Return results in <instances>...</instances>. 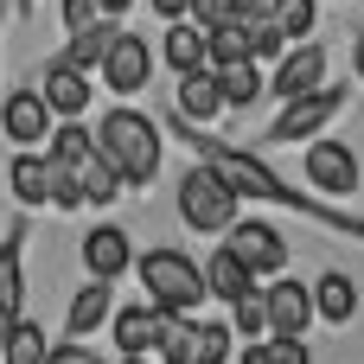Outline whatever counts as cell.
I'll return each instance as SVG.
<instances>
[{"label":"cell","mask_w":364,"mask_h":364,"mask_svg":"<svg viewBox=\"0 0 364 364\" xmlns=\"http://www.w3.org/2000/svg\"><path fill=\"white\" fill-rule=\"evenodd\" d=\"M205 282H211V301H224V307H237L243 294H256V269H250L230 243H218V250L205 256Z\"/></svg>","instance_id":"e0dca14e"},{"label":"cell","mask_w":364,"mask_h":364,"mask_svg":"<svg viewBox=\"0 0 364 364\" xmlns=\"http://www.w3.org/2000/svg\"><path fill=\"white\" fill-rule=\"evenodd\" d=\"M224 243H230V250H237L256 275H282V269H288V237H282L275 224H262V218H250V224L237 218Z\"/></svg>","instance_id":"8fae6325"},{"label":"cell","mask_w":364,"mask_h":364,"mask_svg":"<svg viewBox=\"0 0 364 364\" xmlns=\"http://www.w3.org/2000/svg\"><path fill=\"white\" fill-rule=\"evenodd\" d=\"M301 186H307V192H320V198H352V192L364 186L358 147H346V141L320 134V141L307 147V160H301Z\"/></svg>","instance_id":"5b68a950"},{"label":"cell","mask_w":364,"mask_h":364,"mask_svg":"<svg viewBox=\"0 0 364 364\" xmlns=\"http://www.w3.org/2000/svg\"><path fill=\"white\" fill-rule=\"evenodd\" d=\"M45 358H51L45 326H38V320H19V326L6 333V352H0V364H45Z\"/></svg>","instance_id":"4316f807"},{"label":"cell","mask_w":364,"mask_h":364,"mask_svg":"<svg viewBox=\"0 0 364 364\" xmlns=\"http://www.w3.org/2000/svg\"><path fill=\"white\" fill-rule=\"evenodd\" d=\"M230 326L243 333V346H250V339H275V314H269V288L243 294V301L230 307Z\"/></svg>","instance_id":"d4e9b609"},{"label":"cell","mask_w":364,"mask_h":364,"mask_svg":"<svg viewBox=\"0 0 364 364\" xmlns=\"http://www.w3.org/2000/svg\"><path fill=\"white\" fill-rule=\"evenodd\" d=\"M237 186L211 166V160H198L192 173H179V218L192 224V230H205V237H230V224H237Z\"/></svg>","instance_id":"3957f363"},{"label":"cell","mask_w":364,"mask_h":364,"mask_svg":"<svg viewBox=\"0 0 364 364\" xmlns=\"http://www.w3.org/2000/svg\"><path fill=\"white\" fill-rule=\"evenodd\" d=\"M147 6H154L166 26H173V19H192V0H147Z\"/></svg>","instance_id":"836d02e7"},{"label":"cell","mask_w":364,"mask_h":364,"mask_svg":"<svg viewBox=\"0 0 364 364\" xmlns=\"http://www.w3.org/2000/svg\"><path fill=\"white\" fill-rule=\"evenodd\" d=\"M45 154H51L64 173H83L102 147H96V128H83V122H58V128H51V141H45Z\"/></svg>","instance_id":"ffe728a7"},{"label":"cell","mask_w":364,"mask_h":364,"mask_svg":"<svg viewBox=\"0 0 364 364\" xmlns=\"http://www.w3.org/2000/svg\"><path fill=\"white\" fill-rule=\"evenodd\" d=\"M38 90H45V102L58 109V122H83V115H90V96H96L90 70H83V64H70L64 51H58V58H45V83H38Z\"/></svg>","instance_id":"ba28073f"},{"label":"cell","mask_w":364,"mask_h":364,"mask_svg":"<svg viewBox=\"0 0 364 364\" xmlns=\"http://www.w3.org/2000/svg\"><path fill=\"white\" fill-rule=\"evenodd\" d=\"M275 19H282V32L294 45H307L314 26H320V0H275Z\"/></svg>","instance_id":"f1b7e54d"},{"label":"cell","mask_w":364,"mask_h":364,"mask_svg":"<svg viewBox=\"0 0 364 364\" xmlns=\"http://www.w3.org/2000/svg\"><path fill=\"white\" fill-rule=\"evenodd\" d=\"M314 301H320V320H326V326H352V314H358V282L339 275V269H326V275L314 282Z\"/></svg>","instance_id":"44dd1931"},{"label":"cell","mask_w":364,"mask_h":364,"mask_svg":"<svg viewBox=\"0 0 364 364\" xmlns=\"http://www.w3.org/2000/svg\"><path fill=\"white\" fill-rule=\"evenodd\" d=\"M352 70H358V83H364V26L352 32Z\"/></svg>","instance_id":"d590c367"},{"label":"cell","mask_w":364,"mask_h":364,"mask_svg":"<svg viewBox=\"0 0 364 364\" xmlns=\"http://www.w3.org/2000/svg\"><path fill=\"white\" fill-rule=\"evenodd\" d=\"M19 6H32V0H19Z\"/></svg>","instance_id":"f35d334b"},{"label":"cell","mask_w":364,"mask_h":364,"mask_svg":"<svg viewBox=\"0 0 364 364\" xmlns=\"http://www.w3.org/2000/svg\"><path fill=\"white\" fill-rule=\"evenodd\" d=\"M128 6H134V0H102V13H109V19H122Z\"/></svg>","instance_id":"8d00e7d4"},{"label":"cell","mask_w":364,"mask_h":364,"mask_svg":"<svg viewBox=\"0 0 364 364\" xmlns=\"http://www.w3.org/2000/svg\"><path fill=\"white\" fill-rule=\"evenodd\" d=\"M45 364H90V352H83V339H64V346H51Z\"/></svg>","instance_id":"d6a6232c"},{"label":"cell","mask_w":364,"mask_h":364,"mask_svg":"<svg viewBox=\"0 0 364 364\" xmlns=\"http://www.w3.org/2000/svg\"><path fill=\"white\" fill-rule=\"evenodd\" d=\"M269 90L282 96V102H294V96H307V90H326V51L307 38V45H288V58L269 70Z\"/></svg>","instance_id":"7c38bea8"},{"label":"cell","mask_w":364,"mask_h":364,"mask_svg":"<svg viewBox=\"0 0 364 364\" xmlns=\"http://www.w3.org/2000/svg\"><path fill=\"white\" fill-rule=\"evenodd\" d=\"M173 109L186 115V122H198V128H211L230 102H224V83H218V70H192V77H179V96H173Z\"/></svg>","instance_id":"ac0fdd59"},{"label":"cell","mask_w":364,"mask_h":364,"mask_svg":"<svg viewBox=\"0 0 364 364\" xmlns=\"http://www.w3.org/2000/svg\"><path fill=\"white\" fill-rule=\"evenodd\" d=\"M109 320H115V294H109V282L90 275V288H77L70 307H64V333H70V339H90V333L109 326Z\"/></svg>","instance_id":"d6986e66"},{"label":"cell","mask_w":364,"mask_h":364,"mask_svg":"<svg viewBox=\"0 0 364 364\" xmlns=\"http://www.w3.org/2000/svg\"><path fill=\"white\" fill-rule=\"evenodd\" d=\"M58 179H64V166L45 154V147H19L13 154V166H6V186H13V198L32 211V205H51L58 198Z\"/></svg>","instance_id":"9c48e42d"},{"label":"cell","mask_w":364,"mask_h":364,"mask_svg":"<svg viewBox=\"0 0 364 364\" xmlns=\"http://www.w3.org/2000/svg\"><path fill=\"white\" fill-rule=\"evenodd\" d=\"M346 102H352V90L346 83H326V90H307V96H294V102H282V115L262 128V147H294V141H320L339 115H346Z\"/></svg>","instance_id":"277c9868"},{"label":"cell","mask_w":364,"mask_h":364,"mask_svg":"<svg viewBox=\"0 0 364 364\" xmlns=\"http://www.w3.org/2000/svg\"><path fill=\"white\" fill-rule=\"evenodd\" d=\"M122 38V26L102 13L96 26H83V32H70V45H64V58L70 64H83V70H102V58H109V45Z\"/></svg>","instance_id":"603a6c76"},{"label":"cell","mask_w":364,"mask_h":364,"mask_svg":"<svg viewBox=\"0 0 364 364\" xmlns=\"http://www.w3.org/2000/svg\"><path fill=\"white\" fill-rule=\"evenodd\" d=\"M19 250H26V224L6 230L0 243V352H6V333L26 320V275H19Z\"/></svg>","instance_id":"5bb4252c"},{"label":"cell","mask_w":364,"mask_h":364,"mask_svg":"<svg viewBox=\"0 0 364 364\" xmlns=\"http://www.w3.org/2000/svg\"><path fill=\"white\" fill-rule=\"evenodd\" d=\"M237 364H275V346H269V339H250V346H243V358Z\"/></svg>","instance_id":"e575fe53"},{"label":"cell","mask_w":364,"mask_h":364,"mask_svg":"<svg viewBox=\"0 0 364 364\" xmlns=\"http://www.w3.org/2000/svg\"><path fill=\"white\" fill-rule=\"evenodd\" d=\"M134 269H141V288H147V301H154L160 314H186V320H198V307L211 301V282H205V269H198L186 250H173V243L147 250Z\"/></svg>","instance_id":"7a4b0ae2"},{"label":"cell","mask_w":364,"mask_h":364,"mask_svg":"<svg viewBox=\"0 0 364 364\" xmlns=\"http://www.w3.org/2000/svg\"><path fill=\"white\" fill-rule=\"evenodd\" d=\"M166 326H173V314H160L154 301H141V307H115V320H109L122 358H147V352H160Z\"/></svg>","instance_id":"30bf717a"},{"label":"cell","mask_w":364,"mask_h":364,"mask_svg":"<svg viewBox=\"0 0 364 364\" xmlns=\"http://www.w3.org/2000/svg\"><path fill=\"white\" fill-rule=\"evenodd\" d=\"M269 346H275V364H314V352H307V339H301V333H275Z\"/></svg>","instance_id":"4dcf8cb0"},{"label":"cell","mask_w":364,"mask_h":364,"mask_svg":"<svg viewBox=\"0 0 364 364\" xmlns=\"http://www.w3.org/2000/svg\"><path fill=\"white\" fill-rule=\"evenodd\" d=\"M160 58H166L179 77L211 70V32H205L198 19H173V26H166V38H160Z\"/></svg>","instance_id":"2e32d148"},{"label":"cell","mask_w":364,"mask_h":364,"mask_svg":"<svg viewBox=\"0 0 364 364\" xmlns=\"http://www.w3.org/2000/svg\"><path fill=\"white\" fill-rule=\"evenodd\" d=\"M51 128H58V109L45 102V90H13V96L0 102V134H6L13 147H45Z\"/></svg>","instance_id":"8992f818"},{"label":"cell","mask_w":364,"mask_h":364,"mask_svg":"<svg viewBox=\"0 0 364 364\" xmlns=\"http://www.w3.org/2000/svg\"><path fill=\"white\" fill-rule=\"evenodd\" d=\"M96 77H102L122 102H128V96H141V90H147V77H154V51H147V38H141V32H122V38L109 45V58H102V70H96Z\"/></svg>","instance_id":"52a82bcc"},{"label":"cell","mask_w":364,"mask_h":364,"mask_svg":"<svg viewBox=\"0 0 364 364\" xmlns=\"http://www.w3.org/2000/svg\"><path fill=\"white\" fill-rule=\"evenodd\" d=\"M205 32H211V70L256 58V45H250V26H243V19H224V26H205Z\"/></svg>","instance_id":"cb8c5ba5"},{"label":"cell","mask_w":364,"mask_h":364,"mask_svg":"<svg viewBox=\"0 0 364 364\" xmlns=\"http://www.w3.org/2000/svg\"><path fill=\"white\" fill-rule=\"evenodd\" d=\"M122 364H147V358H122Z\"/></svg>","instance_id":"74e56055"},{"label":"cell","mask_w":364,"mask_h":364,"mask_svg":"<svg viewBox=\"0 0 364 364\" xmlns=\"http://www.w3.org/2000/svg\"><path fill=\"white\" fill-rule=\"evenodd\" d=\"M96 147L122 166L128 186H154V173H160V128L134 102H115V109L96 115Z\"/></svg>","instance_id":"6da1fadb"},{"label":"cell","mask_w":364,"mask_h":364,"mask_svg":"<svg viewBox=\"0 0 364 364\" xmlns=\"http://www.w3.org/2000/svg\"><path fill=\"white\" fill-rule=\"evenodd\" d=\"M83 269H90L96 282H122V275L134 269L128 230H122V224H90V230H83Z\"/></svg>","instance_id":"4fadbf2b"},{"label":"cell","mask_w":364,"mask_h":364,"mask_svg":"<svg viewBox=\"0 0 364 364\" xmlns=\"http://www.w3.org/2000/svg\"><path fill=\"white\" fill-rule=\"evenodd\" d=\"M102 19V0H64V26L70 32H83V26H96Z\"/></svg>","instance_id":"1f68e13d"},{"label":"cell","mask_w":364,"mask_h":364,"mask_svg":"<svg viewBox=\"0 0 364 364\" xmlns=\"http://www.w3.org/2000/svg\"><path fill=\"white\" fill-rule=\"evenodd\" d=\"M243 26H250V45H256V58H262V64H282V58H288V45H294V38L282 32V19H275V13H250Z\"/></svg>","instance_id":"83f0119b"},{"label":"cell","mask_w":364,"mask_h":364,"mask_svg":"<svg viewBox=\"0 0 364 364\" xmlns=\"http://www.w3.org/2000/svg\"><path fill=\"white\" fill-rule=\"evenodd\" d=\"M160 364H192V320L186 314H173V326L160 339Z\"/></svg>","instance_id":"f546056e"},{"label":"cell","mask_w":364,"mask_h":364,"mask_svg":"<svg viewBox=\"0 0 364 364\" xmlns=\"http://www.w3.org/2000/svg\"><path fill=\"white\" fill-rule=\"evenodd\" d=\"M269 314H275V333H307V326L320 320V301H314L307 282L275 275V282H269Z\"/></svg>","instance_id":"9a60e30c"},{"label":"cell","mask_w":364,"mask_h":364,"mask_svg":"<svg viewBox=\"0 0 364 364\" xmlns=\"http://www.w3.org/2000/svg\"><path fill=\"white\" fill-rule=\"evenodd\" d=\"M218 83H224V102L230 109H256L262 90H269V70H262V58H243V64H224Z\"/></svg>","instance_id":"7402d4cb"},{"label":"cell","mask_w":364,"mask_h":364,"mask_svg":"<svg viewBox=\"0 0 364 364\" xmlns=\"http://www.w3.org/2000/svg\"><path fill=\"white\" fill-rule=\"evenodd\" d=\"M237 326L230 320H192V364H224Z\"/></svg>","instance_id":"484cf974"}]
</instances>
